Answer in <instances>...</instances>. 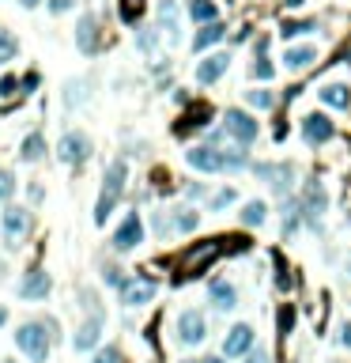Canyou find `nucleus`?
<instances>
[{"label":"nucleus","instance_id":"1","mask_svg":"<svg viewBox=\"0 0 351 363\" xmlns=\"http://www.w3.org/2000/svg\"><path fill=\"white\" fill-rule=\"evenodd\" d=\"M185 163L201 174H238L249 167V156L246 148H215V144H196L185 151Z\"/></svg>","mask_w":351,"mask_h":363},{"label":"nucleus","instance_id":"2","mask_svg":"<svg viewBox=\"0 0 351 363\" xmlns=\"http://www.w3.org/2000/svg\"><path fill=\"white\" fill-rule=\"evenodd\" d=\"M125 182H129V163L114 159L106 167L102 193H98V201H95V224H106V219L114 216V208H117V201H121V193H125Z\"/></svg>","mask_w":351,"mask_h":363},{"label":"nucleus","instance_id":"3","mask_svg":"<svg viewBox=\"0 0 351 363\" xmlns=\"http://www.w3.org/2000/svg\"><path fill=\"white\" fill-rule=\"evenodd\" d=\"M53 322H23L16 329V348L23 352L30 363H46L53 348Z\"/></svg>","mask_w":351,"mask_h":363},{"label":"nucleus","instance_id":"4","mask_svg":"<svg viewBox=\"0 0 351 363\" xmlns=\"http://www.w3.org/2000/svg\"><path fill=\"white\" fill-rule=\"evenodd\" d=\"M30 224H35L30 208H23V204H4V212H0V235H4V246H8V250L23 246V238L30 235Z\"/></svg>","mask_w":351,"mask_h":363},{"label":"nucleus","instance_id":"5","mask_svg":"<svg viewBox=\"0 0 351 363\" xmlns=\"http://www.w3.org/2000/svg\"><path fill=\"white\" fill-rule=\"evenodd\" d=\"M223 242L227 238H208V242H196L182 254V277H201V272L212 265V261L223 254Z\"/></svg>","mask_w":351,"mask_h":363},{"label":"nucleus","instance_id":"6","mask_svg":"<svg viewBox=\"0 0 351 363\" xmlns=\"http://www.w3.org/2000/svg\"><path fill=\"white\" fill-rule=\"evenodd\" d=\"M91 137L83 133V129H69V133L61 137V144H57V159L64 163V167H83L87 159H91Z\"/></svg>","mask_w":351,"mask_h":363},{"label":"nucleus","instance_id":"7","mask_svg":"<svg viewBox=\"0 0 351 363\" xmlns=\"http://www.w3.org/2000/svg\"><path fill=\"white\" fill-rule=\"evenodd\" d=\"M223 133L234 140V144H242V148H249L257 140V133H261V125H257V117L254 114H246V110H238V106H230L227 114H223Z\"/></svg>","mask_w":351,"mask_h":363},{"label":"nucleus","instance_id":"8","mask_svg":"<svg viewBox=\"0 0 351 363\" xmlns=\"http://www.w3.org/2000/svg\"><path fill=\"white\" fill-rule=\"evenodd\" d=\"M155 292H159V284L144 277V272H136V277H125L121 280V288H117V295H121V303L125 306H144L155 299Z\"/></svg>","mask_w":351,"mask_h":363},{"label":"nucleus","instance_id":"9","mask_svg":"<svg viewBox=\"0 0 351 363\" xmlns=\"http://www.w3.org/2000/svg\"><path fill=\"white\" fill-rule=\"evenodd\" d=\"M299 208H302V219H306V224H310V227H321V212L328 208V193H325V185H321V182H306Z\"/></svg>","mask_w":351,"mask_h":363},{"label":"nucleus","instance_id":"10","mask_svg":"<svg viewBox=\"0 0 351 363\" xmlns=\"http://www.w3.org/2000/svg\"><path fill=\"white\" fill-rule=\"evenodd\" d=\"M140 242H144V219H140V212H129L121 219V227L114 231V250L117 254H129V250H136Z\"/></svg>","mask_w":351,"mask_h":363},{"label":"nucleus","instance_id":"11","mask_svg":"<svg viewBox=\"0 0 351 363\" xmlns=\"http://www.w3.org/2000/svg\"><path fill=\"white\" fill-rule=\"evenodd\" d=\"M333 137H336V125H333V117H328V114H306L302 117V140L310 148H321Z\"/></svg>","mask_w":351,"mask_h":363},{"label":"nucleus","instance_id":"12","mask_svg":"<svg viewBox=\"0 0 351 363\" xmlns=\"http://www.w3.org/2000/svg\"><path fill=\"white\" fill-rule=\"evenodd\" d=\"M208 337V318L201 311H182L178 314V340L182 345H201V340Z\"/></svg>","mask_w":351,"mask_h":363},{"label":"nucleus","instance_id":"13","mask_svg":"<svg viewBox=\"0 0 351 363\" xmlns=\"http://www.w3.org/2000/svg\"><path fill=\"white\" fill-rule=\"evenodd\" d=\"M230 69V53L227 50H219V53H208L204 61H196V83L208 87V83H215V80H223Z\"/></svg>","mask_w":351,"mask_h":363},{"label":"nucleus","instance_id":"14","mask_svg":"<svg viewBox=\"0 0 351 363\" xmlns=\"http://www.w3.org/2000/svg\"><path fill=\"white\" fill-rule=\"evenodd\" d=\"M254 171H257V178H265V182H268L276 193L287 197V190H291V178H295V167H291V163H257Z\"/></svg>","mask_w":351,"mask_h":363},{"label":"nucleus","instance_id":"15","mask_svg":"<svg viewBox=\"0 0 351 363\" xmlns=\"http://www.w3.org/2000/svg\"><path fill=\"white\" fill-rule=\"evenodd\" d=\"M249 348H254V325H249V322L230 325V333L223 340V356L227 359H238V356H246Z\"/></svg>","mask_w":351,"mask_h":363},{"label":"nucleus","instance_id":"16","mask_svg":"<svg viewBox=\"0 0 351 363\" xmlns=\"http://www.w3.org/2000/svg\"><path fill=\"white\" fill-rule=\"evenodd\" d=\"M49 292H53V280H49V272H46V269H35V272H27V277H23V284H19V299H30V303L46 299Z\"/></svg>","mask_w":351,"mask_h":363},{"label":"nucleus","instance_id":"17","mask_svg":"<svg viewBox=\"0 0 351 363\" xmlns=\"http://www.w3.org/2000/svg\"><path fill=\"white\" fill-rule=\"evenodd\" d=\"M76 46H80L83 57L98 53V19H95L91 12H83L80 23H76Z\"/></svg>","mask_w":351,"mask_h":363},{"label":"nucleus","instance_id":"18","mask_svg":"<svg viewBox=\"0 0 351 363\" xmlns=\"http://www.w3.org/2000/svg\"><path fill=\"white\" fill-rule=\"evenodd\" d=\"M314 61H317V46H310V42H306V46H287L283 50V69L287 72H306Z\"/></svg>","mask_w":351,"mask_h":363},{"label":"nucleus","instance_id":"19","mask_svg":"<svg viewBox=\"0 0 351 363\" xmlns=\"http://www.w3.org/2000/svg\"><path fill=\"white\" fill-rule=\"evenodd\" d=\"M208 299H212L215 311H234L238 306V288L230 280H212L208 284Z\"/></svg>","mask_w":351,"mask_h":363},{"label":"nucleus","instance_id":"20","mask_svg":"<svg viewBox=\"0 0 351 363\" xmlns=\"http://www.w3.org/2000/svg\"><path fill=\"white\" fill-rule=\"evenodd\" d=\"M98 333H102V314L95 311V314L80 325V329H76V340H72L76 352H91V348L98 345Z\"/></svg>","mask_w":351,"mask_h":363},{"label":"nucleus","instance_id":"21","mask_svg":"<svg viewBox=\"0 0 351 363\" xmlns=\"http://www.w3.org/2000/svg\"><path fill=\"white\" fill-rule=\"evenodd\" d=\"M208 121H212V106H208V103H196V106H189V114H185L178 125H174V133L185 137V133H193V129H208Z\"/></svg>","mask_w":351,"mask_h":363},{"label":"nucleus","instance_id":"22","mask_svg":"<svg viewBox=\"0 0 351 363\" xmlns=\"http://www.w3.org/2000/svg\"><path fill=\"white\" fill-rule=\"evenodd\" d=\"M317 95H321V103L333 106V110H347V106H351V87H347V83H336V80H333V83H325Z\"/></svg>","mask_w":351,"mask_h":363},{"label":"nucleus","instance_id":"23","mask_svg":"<svg viewBox=\"0 0 351 363\" xmlns=\"http://www.w3.org/2000/svg\"><path fill=\"white\" fill-rule=\"evenodd\" d=\"M223 38H227V27L215 19V23H204L201 30H196V38H193V50H196V53H204V50H212L215 42H223Z\"/></svg>","mask_w":351,"mask_h":363},{"label":"nucleus","instance_id":"24","mask_svg":"<svg viewBox=\"0 0 351 363\" xmlns=\"http://www.w3.org/2000/svg\"><path fill=\"white\" fill-rule=\"evenodd\" d=\"M159 23H162V30H167V38H170V42H178V38H182L178 4H174V0H162V4H159Z\"/></svg>","mask_w":351,"mask_h":363},{"label":"nucleus","instance_id":"25","mask_svg":"<svg viewBox=\"0 0 351 363\" xmlns=\"http://www.w3.org/2000/svg\"><path fill=\"white\" fill-rule=\"evenodd\" d=\"M185 12H189L193 23L204 27V23H215V19H219V4H215V0H189Z\"/></svg>","mask_w":351,"mask_h":363},{"label":"nucleus","instance_id":"26","mask_svg":"<svg viewBox=\"0 0 351 363\" xmlns=\"http://www.w3.org/2000/svg\"><path fill=\"white\" fill-rule=\"evenodd\" d=\"M42 156H46V140H42V133L35 129V133L19 144V159H23V163H38Z\"/></svg>","mask_w":351,"mask_h":363},{"label":"nucleus","instance_id":"27","mask_svg":"<svg viewBox=\"0 0 351 363\" xmlns=\"http://www.w3.org/2000/svg\"><path fill=\"white\" fill-rule=\"evenodd\" d=\"M310 30H317L314 19H283V23H280V35H283V42L302 38V35H310Z\"/></svg>","mask_w":351,"mask_h":363},{"label":"nucleus","instance_id":"28","mask_svg":"<svg viewBox=\"0 0 351 363\" xmlns=\"http://www.w3.org/2000/svg\"><path fill=\"white\" fill-rule=\"evenodd\" d=\"M144 8H148V0H121V4H117V16H121V23L136 27L140 19H144Z\"/></svg>","mask_w":351,"mask_h":363},{"label":"nucleus","instance_id":"29","mask_svg":"<svg viewBox=\"0 0 351 363\" xmlns=\"http://www.w3.org/2000/svg\"><path fill=\"white\" fill-rule=\"evenodd\" d=\"M268 219V204L265 201H249L246 208H242V224L246 227H261Z\"/></svg>","mask_w":351,"mask_h":363},{"label":"nucleus","instance_id":"30","mask_svg":"<svg viewBox=\"0 0 351 363\" xmlns=\"http://www.w3.org/2000/svg\"><path fill=\"white\" fill-rule=\"evenodd\" d=\"M249 76H254V80H272V76H276V64L268 61V53H254V64H249Z\"/></svg>","mask_w":351,"mask_h":363},{"label":"nucleus","instance_id":"31","mask_svg":"<svg viewBox=\"0 0 351 363\" xmlns=\"http://www.w3.org/2000/svg\"><path fill=\"white\" fill-rule=\"evenodd\" d=\"M16 53H19V38L12 35V30H4V27H0V64L16 61Z\"/></svg>","mask_w":351,"mask_h":363},{"label":"nucleus","instance_id":"32","mask_svg":"<svg viewBox=\"0 0 351 363\" xmlns=\"http://www.w3.org/2000/svg\"><path fill=\"white\" fill-rule=\"evenodd\" d=\"M276 329H280V337H283V340L291 337V329H295V306H291V303H283V306H280V314H276Z\"/></svg>","mask_w":351,"mask_h":363},{"label":"nucleus","instance_id":"33","mask_svg":"<svg viewBox=\"0 0 351 363\" xmlns=\"http://www.w3.org/2000/svg\"><path fill=\"white\" fill-rule=\"evenodd\" d=\"M196 224H201V216H196L193 208H182V212L174 216V231H196Z\"/></svg>","mask_w":351,"mask_h":363},{"label":"nucleus","instance_id":"34","mask_svg":"<svg viewBox=\"0 0 351 363\" xmlns=\"http://www.w3.org/2000/svg\"><path fill=\"white\" fill-rule=\"evenodd\" d=\"M234 201H238V190H234V185H223V190L212 197V212H219V208H230Z\"/></svg>","mask_w":351,"mask_h":363},{"label":"nucleus","instance_id":"35","mask_svg":"<svg viewBox=\"0 0 351 363\" xmlns=\"http://www.w3.org/2000/svg\"><path fill=\"white\" fill-rule=\"evenodd\" d=\"M246 103L254 110H272V106H276V98H272V91H246Z\"/></svg>","mask_w":351,"mask_h":363},{"label":"nucleus","instance_id":"36","mask_svg":"<svg viewBox=\"0 0 351 363\" xmlns=\"http://www.w3.org/2000/svg\"><path fill=\"white\" fill-rule=\"evenodd\" d=\"M19 87H23V80H19V76H12V72H4V76H0V98H12V95H19Z\"/></svg>","mask_w":351,"mask_h":363},{"label":"nucleus","instance_id":"37","mask_svg":"<svg viewBox=\"0 0 351 363\" xmlns=\"http://www.w3.org/2000/svg\"><path fill=\"white\" fill-rule=\"evenodd\" d=\"M16 193V174L12 171H0V204H8Z\"/></svg>","mask_w":351,"mask_h":363},{"label":"nucleus","instance_id":"38","mask_svg":"<svg viewBox=\"0 0 351 363\" xmlns=\"http://www.w3.org/2000/svg\"><path fill=\"white\" fill-rule=\"evenodd\" d=\"M136 42H140V50H144V53H151V50H155V42H159V35H155V30H148V27H144V30H140V38H136Z\"/></svg>","mask_w":351,"mask_h":363},{"label":"nucleus","instance_id":"39","mask_svg":"<svg viewBox=\"0 0 351 363\" xmlns=\"http://www.w3.org/2000/svg\"><path fill=\"white\" fill-rule=\"evenodd\" d=\"M64 103H69V106L83 103V83H80V80H72V83H69V95H64Z\"/></svg>","mask_w":351,"mask_h":363},{"label":"nucleus","instance_id":"40","mask_svg":"<svg viewBox=\"0 0 351 363\" xmlns=\"http://www.w3.org/2000/svg\"><path fill=\"white\" fill-rule=\"evenodd\" d=\"M276 272H280V277H276L280 288H291V277H287V269H283V258L280 254H276Z\"/></svg>","mask_w":351,"mask_h":363},{"label":"nucleus","instance_id":"41","mask_svg":"<svg viewBox=\"0 0 351 363\" xmlns=\"http://www.w3.org/2000/svg\"><path fill=\"white\" fill-rule=\"evenodd\" d=\"M246 363H272V359H268V352H261V348L254 352V348H249L246 352Z\"/></svg>","mask_w":351,"mask_h":363},{"label":"nucleus","instance_id":"42","mask_svg":"<svg viewBox=\"0 0 351 363\" xmlns=\"http://www.w3.org/2000/svg\"><path fill=\"white\" fill-rule=\"evenodd\" d=\"M95 363H117V348H102L95 356Z\"/></svg>","mask_w":351,"mask_h":363},{"label":"nucleus","instance_id":"43","mask_svg":"<svg viewBox=\"0 0 351 363\" xmlns=\"http://www.w3.org/2000/svg\"><path fill=\"white\" fill-rule=\"evenodd\" d=\"M69 8H72V0H49V12H53V16L69 12Z\"/></svg>","mask_w":351,"mask_h":363},{"label":"nucleus","instance_id":"44","mask_svg":"<svg viewBox=\"0 0 351 363\" xmlns=\"http://www.w3.org/2000/svg\"><path fill=\"white\" fill-rule=\"evenodd\" d=\"M340 345L351 348V322H344V329H340Z\"/></svg>","mask_w":351,"mask_h":363},{"label":"nucleus","instance_id":"45","mask_svg":"<svg viewBox=\"0 0 351 363\" xmlns=\"http://www.w3.org/2000/svg\"><path fill=\"white\" fill-rule=\"evenodd\" d=\"M30 87H38V72H27V76H23V91H27V95H30Z\"/></svg>","mask_w":351,"mask_h":363},{"label":"nucleus","instance_id":"46","mask_svg":"<svg viewBox=\"0 0 351 363\" xmlns=\"http://www.w3.org/2000/svg\"><path fill=\"white\" fill-rule=\"evenodd\" d=\"M19 4H23V8H27V12H30V8H38V4H42V0H19Z\"/></svg>","mask_w":351,"mask_h":363},{"label":"nucleus","instance_id":"47","mask_svg":"<svg viewBox=\"0 0 351 363\" xmlns=\"http://www.w3.org/2000/svg\"><path fill=\"white\" fill-rule=\"evenodd\" d=\"M8 322V311H4V306H0V325H4Z\"/></svg>","mask_w":351,"mask_h":363},{"label":"nucleus","instance_id":"48","mask_svg":"<svg viewBox=\"0 0 351 363\" xmlns=\"http://www.w3.org/2000/svg\"><path fill=\"white\" fill-rule=\"evenodd\" d=\"M201 363H223V359H219V356H208V359H201Z\"/></svg>","mask_w":351,"mask_h":363},{"label":"nucleus","instance_id":"49","mask_svg":"<svg viewBox=\"0 0 351 363\" xmlns=\"http://www.w3.org/2000/svg\"><path fill=\"white\" fill-rule=\"evenodd\" d=\"M287 4H291V8H299V4H302V0H287Z\"/></svg>","mask_w":351,"mask_h":363},{"label":"nucleus","instance_id":"50","mask_svg":"<svg viewBox=\"0 0 351 363\" xmlns=\"http://www.w3.org/2000/svg\"><path fill=\"white\" fill-rule=\"evenodd\" d=\"M185 363H201V359H185Z\"/></svg>","mask_w":351,"mask_h":363},{"label":"nucleus","instance_id":"51","mask_svg":"<svg viewBox=\"0 0 351 363\" xmlns=\"http://www.w3.org/2000/svg\"><path fill=\"white\" fill-rule=\"evenodd\" d=\"M4 363H16V359H4Z\"/></svg>","mask_w":351,"mask_h":363}]
</instances>
